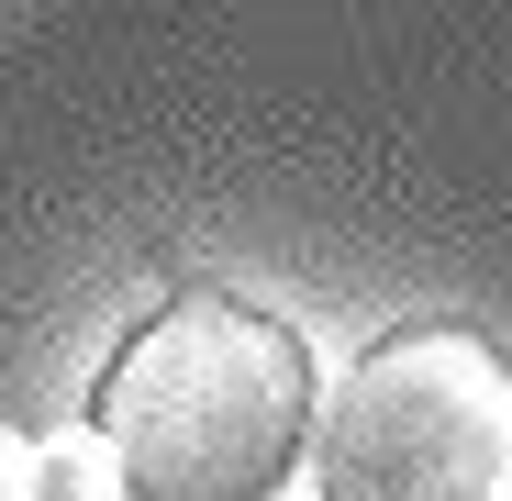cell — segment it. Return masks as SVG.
<instances>
[{"label":"cell","mask_w":512,"mask_h":501,"mask_svg":"<svg viewBox=\"0 0 512 501\" xmlns=\"http://www.w3.org/2000/svg\"><path fill=\"white\" fill-rule=\"evenodd\" d=\"M323 501H512V357L479 323H401L312 424Z\"/></svg>","instance_id":"obj_2"},{"label":"cell","mask_w":512,"mask_h":501,"mask_svg":"<svg viewBox=\"0 0 512 501\" xmlns=\"http://www.w3.org/2000/svg\"><path fill=\"white\" fill-rule=\"evenodd\" d=\"M312 424L301 323L245 290H167L90 390V446L123 501H268Z\"/></svg>","instance_id":"obj_1"}]
</instances>
